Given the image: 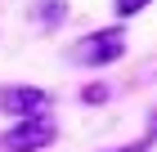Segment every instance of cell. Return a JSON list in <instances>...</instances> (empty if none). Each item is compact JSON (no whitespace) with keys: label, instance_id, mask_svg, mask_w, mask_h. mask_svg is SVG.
I'll use <instances>...</instances> for the list:
<instances>
[{"label":"cell","instance_id":"2","mask_svg":"<svg viewBox=\"0 0 157 152\" xmlns=\"http://www.w3.org/2000/svg\"><path fill=\"white\" fill-rule=\"evenodd\" d=\"M121 27H103V32H90L81 36V45H76V58L85 63V67H103V63H117L121 54H126V40H121Z\"/></svg>","mask_w":157,"mask_h":152},{"label":"cell","instance_id":"8","mask_svg":"<svg viewBox=\"0 0 157 152\" xmlns=\"http://www.w3.org/2000/svg\"><path fill=\"white\" fill-rule=\"evenodd\" d=\"M148 134H153V139H157V107H153V112H148Z\"/></svg>","mask_w":157,"mask_h":152},{"label":"cell","instance_id":"6","mask_svg":"<svg viewBox=\"0 0 157 152\" xmlns=\"http://www.w3.org/2000/svg\"><path fill=\"white\" fill-rule=\"evenodd\" d=\"M103 152H148V143L135 139V143H117V148H103Z\"/></svg>","mask_w":157,"mask_h":152},{"label":"cell","instance_id":"5","mask_svg":"<svg viewBox=\"0 0 157 152\" xmlns=\"http://www.w3.org/2000/svg\"><path fill=\"white\" fill-rule=\"evenodd\" d=\"M112 5H117V13H121V18H130V13L148 9V0H112Z\"/></svg>","mask_w":157,"mask_h":152},{"label":"cell","instance_id":"4","mask_svg":"<svg viewBox=\"0 0 157 152\" xmlns=\"http://www.w3.org/2000/svg\"><path fill=\"white\" fill-rule=\"evenodd\" d=\"M63 18H67V5H63V0H40V5H36V23L59 27Z\"/></svg>","mask_w":157,"mask_h":152},{"label":"cell","instance_id":"7","mask_svg":"<svg viewBox=\"0 0 157 152\" xmlns=\"http://www.w3.org/2000/svg\"><path fill=\"white\" fill-rule=\"evenodd\" d=\"M85 98H90V103H99V98H108V90H103V85H90V90H85Z\"/></svg>","mask_w":157,"mask_h":152},{"label":"cell","instance_id":"3","mask_svg":"<svg viewBox=\"0 0 157 152\" xmlns=\"http://www.w3.org/2000/svg\"><path fill=\"white\" fill-rule=\"evenodd\" d=\"M59 139V125L49 117H32V121H18V125L0 139L5 152H36V148H49V143Z\"/></svg>","mask_w":157,"mask_h":152},{"label":"cell","instance_id":"1","mask_svg":"<svg viewBox=\"0 0 157 152\" xmlns=\"http://www.w3.org/2000/svg\"><path fill=\"white\" fill-rule=\"evenodd\" d=\"M49 98L45 90L36 85H0V112L5 117H18V121H32V117H49Z\"/></svg>","mask_w":157,"mask_h":152}]
</instances>
